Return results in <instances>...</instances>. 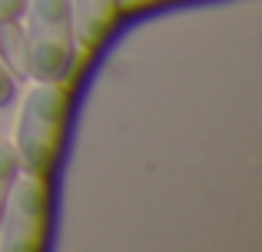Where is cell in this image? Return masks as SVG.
<instances>
[{"instance_id": "cell-8", "label": "cell", "mask_w": 262, "mask_h": 252, "mask_svg": "<svg viewBox=\"0 0 262 252\" xmlns=\"http://www.w3.org/2000/svg\"><path fill=\"white\" fill-rule=\"evenodd\" d=\"M13 93H17V83H13V77L4 70V63H0V106L13 103Z\"/></svg>"}, {"instance_id": "cell-4", "label": "cell", "mask_w": 262, "mask_h": 252, "mask_svg": "<svg viewBox=\"0 0 262 252\" xmlns=\"http://www.w3.org/2000/svg\"><path fill=\"white\" fill-rule=\"evenodd\" d=\"M120 13V0H70L73 40L83 53L100 50V43L110 37Z\"/></svg>"}, {"instance_id": "cell-1", "label": "cell", "mask_w": 262, "mask_h": 252, "mask_svg": "<svg viewBox=\"0 0 262 252\" xmlns=\"http://www.w3.org/2000/svg\"><path fill=\"white\" fill-rule=\"evenodd\" d=\"M67 120H70V97L67 90H60V83H40L27 93L24 110L17 117V143H13L27 176L47 179L57 169Z\"/></svg>"}, {"instance_id": "cell-5", "label": "cell", "mask_w": 262, "mask_h": 252, "mask_svg": "<svg viewBox=\"0 0 262 252\" xmlns=\"http://www.w3.org/2000/svg\"><path fill=\"white\" fill-rule=\"evenodd\" d=\"M0 63L13 80L30 77V47H27V30L17 20H0Z\"/></svg>"}, {"instance_id": "cell-2", "label": "cell", "mask_w": 262, "mask_h": 252, "mask_svg": "<svg viewBox=\"0 0 262 252\" xmlns=\"http://www.w3.org/2000/svg\"><path fill=\"white\" fill-rule=\"evenodd\" d=\"M27 47H30V77L40 83H63L70 77L77 40H73L70 0H30L27 4Z\"/></svg>"}, {"instance_id": "cell-3", "label": "cell", "mask_w": 262, "mask_h": 252, "mask_svg": "<svg viewBox=\"0 0 262 252\" xmlns=\"http://www.w3.org/2000/svg\"><path fill=\"white\" fill-rule=\"evenodd\" d=\"M0 249L4 252H40L50 233V186L40 176L13 182L0 219Z\"/></svg>"}, {"instance_id": "cell-6", "label": "cell", "mask_w": 262, "mask_h": 252, "mask_svg": "<svg viewBox=\"0 0 262 252\" xmlns=\"http://www.w3.org/2000/svg\"><path fill=\"white\" fill-rule=\"evenodd\" d=\"M17 176H20V156H17V149H13V143L0 140V219H4L7 196H10Z\"/></svg>"}, {"instance_id": "cell-7", "label": "cell", "mask_w": 262, "mask_h": 252, "mask_svg": "<svg viewBox=\"0 0 262 252\" xmlns=\"http://www.w3.org/2000/svg\"><path fill=\"white\" fill-rule=\"evenodd\" d=\"M30 0H0V20H17L27 13Z\"/></svg>"}]
</instances>
